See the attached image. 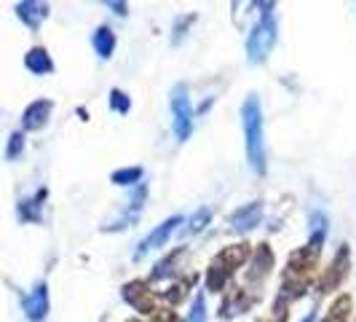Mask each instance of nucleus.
I'll return each mask as SVG.
<instances>
[{"mask_svg":"<svg viewBox=\"0 0 356 322\" xmlns=\"http://www.w3.org/2000/svg\"><path fill=\"white\" fill-rule=\"evenodd\" d=\"M244 137H247V159L257 172H266V140H263V113L257 97L244 102Z\"/></svg>","mask_w":356,"mask_h":322,"instance_id":"obj_1","label":"nucleus"},{"mask_svg":"<svg viewBox=\"0 0 356 322\" xmlns=\"http://www.w3.org/2000/svg\"><path fill=\"white\" fill-rule=\"evenodd\" d=\"M273 40H276V27H273V19L270 14H263L260 19V24L254 27L250 33V40H247V56H250V62H263L270 52V46H273Z\"/></svg>","mask_w":356,"mask_h":322,"instance_id":"obj_2","label":"nucleus"},{"mask_svg":"<svg viewBox=\"0 0 356 322\" xmlns=\"http://www.w3.org/2000/svg\"><path fill=\"white\" fill-rule=\"evenodd\" d=\"M172 113H175V135L177 140H188L193 132V107H191V97L188 89L179 84L172 91Z\"/></svg>","mask_w":356,"mask_h":322,"instance_id":"obj_3","label":"nucleus"},{"mask_svg":"<svg viewBox=\"0 0 356 322\" xmlns=\"http://www.w3.org/2000/svg\"><path fill=\"white\" fill-rule=\"evenodd\" d=\"M179 223H182V217H179V215H175V217H169L166 223H161V226L156 229V231H150V233H147V236L143 239V242L137 245V250H134V258L140 261V258H143V255H147L150 250H159V247H163V245L169 242V236L175 233V229H177Z\"/></svg>","mask_w":356,"mask_h":322,"instance_id":"obj_4","label":"nucleus"},{"mask_svg":"<svg viewBox=\"0 0 356 322\" xmlns=\"http://www.w3.org/2000/svg\"><path fill=\"white\" fill-rule=\"evenodd\" d=\"M145 197H147V188L145 185H140V188H134V194L129 197V207H126L124 213H118V217L115 220H107L105 226V231H118V229H126V226H131L134 220H137V215L143 213V204H145Z\"/></svg>","mask_w":356,"mask_h":322,"instance_id":"obj_5","label":"nucleus"},{"mask_svg":"<svg viewBox=\"0 0 356 322\" xmlns=\"http://www.w3.org/2000/svg\"><path fill=\"white\" fill-rule=\"evenodd\" d=\"M24 314H27V320L33 322H40L49 314V290H46L43 282L24 298Z\"/></svg>","mask_w":356,"mask_h":322,"instance_id":"obj_6","label":"nucleus"},{"mask_svg":"<svg viewBox=\"0 0 356 322\" xmlns=\"http://www.w3.org/2000/svg\"><path fill=\"white\" fill-rule=\"evenodd\" d=\"M124 298L134 306L137 312H153V296L143 282H129L124 287Z\"/></svg>","mask_w":356,"mask_h":322,"instance_id":"obj_7","label":"nucleus"},{"mask_svg":"<svg viewBox=\"0 0 356 322\" xmlns=\"http://www.w3.org/2000/svg\"><path fill=\"white\" fill-rule=\"evenodd\" d=\"M17 14L27 27L35 30V27H40V22L49 17V6L46 3H35V0H27V3H19Z\"/></svg>","mask_w":356,"mask_h":322,"instance_id":"obj_8","label":"nucleus"},{"mask_svg":"<svg viewBox=\"0 0 356 322\" xmlns=\"http://www.w3.org/2000/svg\"><path fill=\"white\" fill-rule=\"evenodd\" d=\"M51 102L49 100H38L33 105L24 110V129H43L46 121H49V116H51Z\"/></svg>","mask_w":356,"mask_h":322,"instance_id":"obj_9","label":"nucleus"},{"mask_svg":"<svg viewBox=\"0 0 356 322\" xmlns=\"http://www.w3.org/2000/svg\"><path fill=\"white\" fill-rule=\"evenodd\" d=\"M260 217H263V207L254 201V204H247V207L236 210L231 217V223L236 226V231H250V229H254V226L260 223Z\"/></svg>","mask_w":356,"mask_h":322,"instance_id":"obj_10","label":"nucleus"},{"mask_svg":"<svg viewBox=\"0 0 356 322\" xmlns=\"http://www.w3.org/2000/svg\"><path fill=\"white\" fill-rule=\"evenodd\" d=\"M24 65H27V70H33L35 75H43V72L54 70V62H51V56L46 54V49H33V52L24 56Z\"/></svg>","mask_w":356,"mask_h":322,"instance_id":"obj_11","label":"nucleus"},{"mask_svg":"<svg viewBox=\"0 0 356 322\" xmlns=\"http://www.w3.org/2000/svg\"><path fill=\"white\" fill-rule=\"evenodd\" d=\"M94 49H97V54H99L102 59H110V56H113V49H115V36H113V30H110V27H99V30L94 33Z\"/></svg>","mask_w":356,"mask_h":322,"instance_id":"obj_12","label":"nucleus"},{"mask_svg":"<svg viewBox=\"0 0 356 322\" xmlns=\"http://www.w3.org/2000/svg\"><path fill=\"white\" fill-rule=\"evenodd\" d=\"M247 258H250V247H247V245H233V247L220 252V261H222V263H228V271H231V266L244 263Z\"/></svg>","mask_w":356,"mask_h":322,"instance_id":"obj_13","label":"nucleus"},{"mask_svg":"<svg viewBox=\"0 0 356 322\" xmlns=\"http://www.w3.org/2000/svg\"><path fill=\"white\" fill-rule=\"evenodd\" d=\"M346 261H348V252L340 250L338 261H332V266H330L332 271H330V274H327V279H324V287H327V290H330L332 285H338L340 279H343V274H346V266H348Z\"/></svg>","mask_w":356,"mask_h":322,"instance_id":"obj_14","label":"nucleus"},{"mask_svg":"<svg viewBox=\"0 0 356 322\" xmlns=\"http://www.w3.org/2000/svg\"><path fill=\"white\" fill-rule=\"evenodd\" d=\"M348 309H351V298H348V296L338 298V301L332 304V309H330V317H327V322H346V320H348Z\"/></svg>","mask_w":356,"mask_h":322,"instance_id":"obj_15","label":"nucleus"},{"mask_svg":"<svg viewBox=\"0 0 356 322\" xmlns=\"http://www.w3.org/2000/svg\"><path fill=\"white\" fill-rule=\"evenodd\" d=\"M140 178H143V169H140V167H131V169H118V172H113V183H118V185L137 183Z\"/></svg>","mask_w":356,"mask_h":322,"instance_id":"obj_16","label":"nucleus"},{"mask_svg":"<svg viewBox=\"0 0 356 322\" xmlns=\"http://www.w3.org/2000/svg\"><path fill=\"white\" fill-rule=\"evenodd\" d=\"M209 217H212V210H198L193 217H191V223H188V229H185V233H198L207 223H209Z\"/></svg>","mask_w":356,"mask_h":322,"instance_id":"obj_17","label":"nucleus"},{"mask_svg":"<svg viewBox=\"0 0 356 322\" xmlns=\"http://www.w3.org/2000/svg\"><path fill=\"white\" fill-rule=\"evenodd\" d=\"M225 274H228V268L212 266L209 268V277H207V285L212 287V290H220V287H222V279H225Z\"/></svg>","mask_w":356,"mask_h":322,"instance_id":"obj_18","label":"nucleus"},{"mask_svg":"<svg viewBox=\"0 0 356 322\" xmlns=\"http://www.w3.org/2000/svg\"><path fill=\"white\" fill-rule=\"evenodd\" d=\"M188 322H207V312H204V296H196L193 309L188 314Z\"/></svg>","mask_w":356,"mask_h":322,"instance_id":"obj_19","label":"nucleus"},{"mask_svg":"<svg viewBox=\"0 0 356 322\" xmlns=\"http://www.w3.org/2000/svg\"><path fill=\"white\" fill-rule=\"evenodd\" d=\"M22 148H24V137L22 135H11V140H8V148H6V156L8 159H17L19 153H22Z\"/></svg>","mask_w":356,"mask_h":322,"instance_id":"obj_20","label":"nucleus"},{"mask_svg":"<svg viewBox=\"0 0 356 322\" xmlns=\"http://www.w3.org/2000/svg\"><path fill=\"white\" fill-rule=\"evenodd\" d=\"M110 97H113V100H110V102H113V110H121V113H126V110H129V97H126L124 91L115 89Z\"/></svg>","mask_w":356,"mask_h":322,"instance_id":"obj_21","label":"nucleus"},{"mask_svg":"<svg viewBox=\"0 0 356 322\" xmlns=\"http://www.w3.org/2000/svg\"><path fill=\"white\" fill-rule=\"evenodd\" d=\"M110 6H113V8H115V11H118V14H124V8H126L124 3H110Z\"/></svg>","mask_w":356,"mask_h":322,"instance_id":"obj_22","label":"nucleus"},{"mask_svg":"<svg viewBox=\"0 0 356 322\" xmlns=\"http://www.w3.org/2000/svg\"><path fill=\"white\" fill-rule=\"evenodd\" d=\"M314 320H316V317H314V314H308V317H305L303 322H314Z\"/></svg>","mask_w":356,"mask_h":322,"instance_id":"obj_23","label":"nucleus"}]
</instances>
